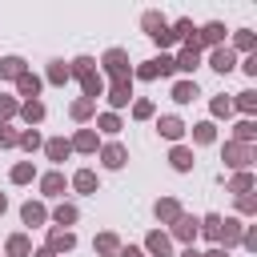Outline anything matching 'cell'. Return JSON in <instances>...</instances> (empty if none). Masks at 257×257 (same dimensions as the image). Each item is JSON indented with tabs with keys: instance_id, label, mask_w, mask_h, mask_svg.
<instances>
[{
	"instance_id": "obj_3",
	"label": "cell",
	"mask_w": 257,
	"mask_h": 257,
	"mask_svg": "<svg viewBox=\"0 0 257 257\" xmlns=\"http://www.w3.org/2000/svg\"><path fill=\"white\" fill-rule=\"evenodd\" d=\"M249 161H253V149H249V145H237V141H229V145H225V165L245 169Z\"/></svg>"
},
{
	"instance_id": "obj_43",
	"label": "cell",
	"mask_w": 257,
	"mask_h": 257,
	"mask_svg": "<svg viewBox=\"0 0 257 257\" xmlns=\"http://www.w3.org/2000/svg\"><path fill=\"white\" fill-rule=\"evenodd\" d=\"M16 108H20V104H16L12 96H0V120H8V116H12Z\"/></svg>"
},
{
	"instance_id": "obj_14",
	"label": "cell",
	"mask_w": 257,
	"mask_h": 257,
	"mask_svg": "<svg viewBox=\"0 0 257 257\" xmlns=\"http://www.w3.org/2000/svg\"><path fill=\"white\" fill-rule=\"evenodd\" d=\"M20 217H24V225H44V221H48V209H44L40 201H28V205L20 209Z\"/></svg>"
},
{
	"instance_id": "obj_29",
	"label": "cell",
	"mask_w": 257,
	"mask_h": 257,
	"mask_svg": "<svg viewBox=\"0 0 257 257\" xmlns=\"http://www.w3.org/2000/svg\"><path fill=\"white\" fill-rule=\"evenodd\" d=\"M72 185H76L80 193H96V173H92V169H80V173L72 177Z\"/></svg>"
},
{
	"instance_id": "obj_35",
	"label": "cell",
	"mask_w": 257,
	"mask_h": 257,
	"mask_svg": "<svg viewBox=\"0 0 257 257\" xmlns=\"http://www.w3.org/2000/svg\"><path fill=\"white\" fill-rule=\"evenodd\" d=\"M16 145H20V149H28V153H36V149H40V133H36V128H28V133H20V137H16Z\"/></svg>"
},
{
	"instance_id": "obj_24",
	"label": "cell",
	"mask_w": 257,
	"mask_h": 257,
	"mask_svg": "<svg viewBox=\"0 0 257 257\" xmlns=\"http://www.w3.org/2000/svg\"><path fill=\"white\" fill-rule=\"evenodd\" d=\"M193 141H197V145H213V141H217V128H213V120H201V124H193Z\"/></svg>"
},
{
	"instance_id": "obj_25",
	"label": "cell",
	"mask_w": 257,
	"mask_h": 257,
	"mask_svg": "<svg viewBox=\"0 0 257 257\" xmlns=\"http://www.w3.org/2000/svg\"><path fill=\"white\" fill-rule=\"evenodd\" d=\"M221 241H225V245H237V241H241V221H233V217L221 221ZM221 241H217V245H221Z\"/></svg>"
},
{
	"instance_id": "obj_12",
	"label": "cell",
	"mask_w": 257,
	"mask_h": 257,
	"mask_svg": "<svg viewBox=\"0 0 257 257\" xmlns=\"http://www.w3.org/2000/svg\"><path fill=\"white\" fill-rule=\"evenodd\" d=\"M64 185H68V181H64V173H44V177H40L44 197H60V193H64Z\"/></svg>"
},
{
	"instance_id": "obj_39",
	"label": "cell",
	"mask_w": 257,
	"mask_h": 257,
	"mask_svg": "<svg viewBox=\"0 0 257 257\" xmlns=\"http://www.w3.org/2000/svg\"><path fill=\"white\" fill-rule=\"evenodd\" d=\"M253 137H257V128H253V120H241V124H237V145H249Z\"/></svg>"
},
{
	"instance_id": "obj_51",
	"label": "cell",
	"mask_w": 257,
	"mask_h": 257,
	"mask_svg": "<svg viewBox=\"0 0 257 257\" xmlns=\"http://www.w3.org/2000/svg\"><path fill=\"white\" fill-rule=\"evenodd\" d=\"M181 257H201V253H193V249H185V253H181Z\"/></svg>"
},
{
	"instance_id": "obj_27",
	"label": "cell",
	"mask_w": 257,
	"mask_h": 257,
	"mask_svg": "<svg viewBox=\"0 0 257 257\" xmlns=\"http://www.w3.org/2000/svg\"><path fill=\"white\" fill-rule=\"evenodd\" d=\"M141 24H145V32H149V36H161V32H165V28H169V24H165V16H161V12H145V20H141Z\"/></svg>"
},
{
	"instance_id": "obj_21",
	"label": "cell",
	"mask_w": 257,
	"mask_h": 257,
	"mask_svg": "<svg viewBox=\"0 0 257 257\" xmlns=\"http://www.w3.org/2000/svg\"><path fill=\"white\" fill-rule=\"evenodd\" d=\"M8 257H32V245H28L24 233H12L8 237Z\"/></svg>"
},
{
	"instance_id": "obj_49",
	"label": "cell",
	"mask_w": 257,
	"mask_h": 257,
	"mask_svg": "<svg viewBox=\"0 0 257 257\" xmlns=\"http://www.w3.org/2000/svg\"><path fill=\"white\" fill-rule=\"evenodd\" d=\"M4 209H8V197H4V193H0V213H4Z\"/></svg>"
},
{
	"instance_id": "obj_45",
	"label": "cell",
	"mask_w": 257,
	"mask_h": 257,
	"mask_svg": "<svg viewBox=\"0 0 257 257\" xmlns=\"http://www.w3.org/2000/svg\"><path fill=\"white\" fill-rule=\"evenodd\" d=\"M237 209H241V213H253V209H257V201L245 193V197H237Z\"/></svg>"
},
{
	"instance_id": "obj_26",
	"label": "cell",
	"mask_w": 257,
	"mask_h": 257,
	"mask_svg": "<svg viewBox=\"0 0 257 257\" xmlns=\"http://www.w3.org/2000/svg\"><path fill=\"white\" fill-rule=\"evenodd\" d=\"M20 72H24V60H20V56H4V60H0V76H4V80H16Z\"/></svg>"
},
{
	"instance_id": "obj_22",
	"label": "cell",
	"mask_w": 257,
	"mask_h": 257,
	"mask_svg": "<svg viewBox=\"0 0 257 257\" xmlns=\"http://www.w3.org/2000/svg\"><path fill=\"white\" fill-rule=\"evenodd\" d=\"M92 72H96V60H92V56H76V60H72V68H68V76H80V80H84V76H92Z\"/></svg>"
},
{
	"instance_id": "obj_13",
	"label": "cell",
	"mask_w": 257,
	"mask_h": 257,
	"mask_svg": "<svg viewBox=\"0 0 257 257\" xmlns=\"http://www.w3.org/2000/svg\"><path fill=\"white\" fill-rule=\"evenodd\" d=\"M153 213H157V221H165V225H173V221L181 217V205H177L173 197H165V201H157V209H153Z\"/></svg>"
},
{
	"instance_id": "obj_37",
	"label": "cell",
	"mask_w": 257,
	"mask_h": 257,
	"mask_svg": "<svg viewBox=\"0 0 257 257\" xmlns=\"http://www.w3.org/2000/svg\"><path fill=\"white\" fill-rule=\"evenodd\" d=\"M237 108H241V112H253V108H257V92H249V88L237 92Z\"/></svg>"
},
{
	"instance_id": "obj_34",
	"label": "cell",
	"mask_w": 257,
	"mask_h": 257,
	"mask_svg": "<svg viewBox=\"0 0 257 257\" xmlns=\"http://www.w3.org/2000/svg\"><path fill=\"white\" fill-rule=\"evenodd\" d=\"M48 80H52V84H64V80H68V64H64V60H52V64H48Z\"/></svg>"
},
{
	"instance_id": "obj_8",
	"label": "cell",
	"mask_w": 257,
	"mask_h": 257,
	"mask_svg": "<svg viewBox=\"0 0 257 257\" xmlns=\"http://www.w3.org/2000/svg\"><path fill=\"white\" fill-rule=\"evenodd\" d=\"M157 133H161L165 141H181L185 124H181V116H161V120H157Z\"/></svg>"
},
{
	"instance_id": "obj_46",
	"label": "cell",
	"mask_w": 257,
	"mask_h": 257,
	"mask_svg": "<svg viewBox=\"0 0 257 257\" xmlns=\"http://www.w3.org/2000/svg\"><path fill=\"white\" fill-rule=\"evenodd\" d=\"M153 40H157V44H161V48H165V44H173V40H177V36H173V32H169V28H165V32H161V36H153Z\"/></svg>"
},
{
	"instance_id": "obj_11",
	"label": "cell",
	"mask_w": 257,
	"mask_h": 257,
	"mask_svg": "<svg viewBox=\"0 0 257 257\" xmlns=\"http://www.w3.org/2000/svg\"><path fill=\"white\" fill-rule=\"evenodd\" d=\"M209 64H213L217 72H233V64H237V56H233V48H213V56H209Z\"/></svg>"
},
{
	"instance_id": "obj_18",
	"label": "cell",
	"mask_w": 257,
	"mask_h": 257,
	"mask_svg": "<svg viewBox=\"0 0 257 257\" xmlns=\"http://www.w3.org/2000/svg\"><path fill=\"white\" fill-rule=\"evenodd\" d=\"M44 153H48V161H64V157L72 153V145H68L64 137H52V141L44 145Z\"/></svg>"
},
{
	"instance_id": "obj_41",
	"label": "cell",
	"mask_w": 257,
	"mask_h": 257,
	"mask_svg": "<svg viewBox=\"0 0 257 257\" xmlns=\"http://www.w3.org/2000/svg\"><path fill=\"white\" fill-rule=\"evenodd\" d=\"M229 108H233L229 96H217V100H213V116H229Z\"/></svg>"
},
{
	"instance_id": "obj_28",
	"label": "cell",
	"mask_w": 257,
	"mask_h": 257,
	"mask_svg": "<svg viewBox=\"0 0 257 257\" xmlns=\"http://www.w3.org/2000/svg\"><path fill=\"white\" fill-rule=\"evenodd\" d=\"M20 116H24L28 124H36V120H44V104H40V100H24V104H20Z\"/></svg>"
},
{
	"instance_id": "obj_2",
	"label": "cell",
	"mask_w": 257,
	"mask_h": 257,
	"mask_svg": "<svg viewBox=\"0 0 257 257\" xmlns=\"http://www.w3.org/2000/svg\"><path fill=\"white\" fill-rule=\"evenodd\" d=\"M169 72H177L173 56H157V60H145V64L137 68V76H141V80H157V76H169Z\"/></svg>"
},
{
	"instance_id": "obj_42",
	"label": "cell",
	"mask_w": 257,
	"mask_h": 257,
	"mask_svg": "<svg viewBox=\"0 0 257 257\" xmlns=\"http://www.w3.org/2000/svg\"><path fill=\"white\" fill-rule=\"evenodd\" d=\"M16 137H20V133H12L8 124H0V149H12V145H16Z\"/></svg>"
},
{
	"instance_id": "obj_40",
	"label": "cell",
	"mask_w": 257,
	"mask_h": 257,
	"mask_svg": "<svg viewBox=\"0 0 257 257\" xmlns=\"http://www.w3.org/2000/svg\"><path fill=\"white\" fill-rule=\"evenodd\" d=\"M133 116H137V120H149V116H153V100H137V104H133Z\"/></svg>"
},
{
	"instance_id": "obj_1",
	"label": "cell",
	"mask_w": 257,
	"mask_h": 257,
	"mask_svg": "<svg viewBox=\"0 0 257 257\" xmlns=\"http://www.w3.org/2000/svg\"><path fill=\"white\" fill-rule=\"evenodd\" d=\"M104 72H108L112 80H124V76H128V52H124V48H108V52H104Z\"/></svg>"
},
{
	"instance_id": "obj_16",
	"label": "cell",
	"mask_w": 257,
	"mask_h": 257,
	"mask_svg": "<svg viewBox=\"0 0 257 257\" xmlns=\"http://www.w3.org/2000/svg\"><path fill=\"white\" fill-rule=\"evenodd\" d=\"M197 60H201V48H197V44H185V48H181V56H177L173 64H177V68H185V72H193V68H197Z\"/></svg>"
},
{
	"instance_id": "obj_19",
	"label": "cell",
	"mask_w": 257,
	"mask_h": 257,
	"mask_svg": "<svg viewBox=\"0 0 257 257\" xmlns=\"http://www.w3.org/2000/svg\"><path fill=\"white\" fill-rule=\"evenodd\" d=\"M169 161H173V169H177V173H189V169H193V153H189L185 145H177V149L169 153Z\"/></svg>"
},
{
	"instance_id": "obj_7",
	"label": "cell",
	"mask_w": 257,
	"mask_h": 257,
	"mask_svg": "<svg viewBox=\"0 0 257 257\" xmlns=\"http://www.w3.org/2000/svg\"><path fill=\"white\" fill-rule=\"evenodd\" d=\"M16 88H20V96H28V100H36V92H40V76L24 68V72L16 76Z\"/></svg>"
},
{
	"instance_id": "obj_9",
	"label": "cell",
	"mask_w": 257,
	"mask_h": 257,
	"mask_svg": "<svg viewBox=\"0 0 257 257\" xmlns=\"http://www.w3.org/2000/svg\"><path fill=\"white\" fill-rule=\"evenodd\" d=\"M100 161H104V169H120L128 161V153H124V145H104L100 149Z\"/></svg>"
},
{
	"instance_id": "obj_44",
	"label": "cell",
	"mask_w": 257,
	"mask_h": 257,
	"mask_svg": "<svg viewBox=\"0 0 257 257\" xmlns=\"http://www.w3.org/2000/svg\"><path fill=\"white\" fill-rule=\"evenodd\" d=\"M237 48L249 52V48H253V32H237Z\"/></svg>"
},
{
	"instance_id": "obj_48",
	"label": "cell",
	"mask_w": 257,
	"mask_h": 257,
	"mask_svg": "<svg viewBox=\"0 0 257 257\" xmlns=\"http://www.w3.org/2000/svg\"><path fill=\"white\" fill-rule=\"evenodd\" d=\"M201 257H229V253H225V249L217 245V249H209V253H201Z\"/></svg>"
},
{
	"instance_id": "obj_33",
	"label": "cell",
	"mask_w": 257,
	"mask_h": 257,
	"mask_svg": "<svg viewBox=\"0 0 257 257\" xmlns=\"http://www.w3.org/2000/svg\"><path fill=\"white\" fill-rule=\"evenodd\" d=\"M52 221H56V225H72V221H76V205H56V209H52Z\"/></svg>"
},
{
	"instance_id": "obj_17",
	"label": "cell",
	"mask_w": 257,
	"mask_h": 257,
	"mask_svg": "<svg viewBox=\"0 0 257 257\" xmlns=\"http://www.w3.org/2000/svg\"><path fill=\"white\" fill-rule=\"evenodd\" d=\"M68 145H72V149H80V153H96V133H92V128H80Z\"/></svg>"
},
{
	"instance_id": "obj_6",
	"label": "cell",
	"mask_w": 257,
	"mask_h": 257,
	"mask_svg": "<svg viewBox=\"0 0 257 257\" xmlns=\"http://www.w3.org/2000/svg\"><path fill=\"white\" fill-rule=\"evenodd\" d=\"M72 245H76V237H72L68 229H52V233H48V253H68Z\"/></svg>"
},
{
	"instance_id": "obj_4",
	"label": "cell",
	"mask_w": 257,
	"mask_h": 257,
	"mask_svg": "<svg viewBox=\"0 0 257 257\" xmlns=\"http://www.w3.org/2000/svg\"><path fill=\"white\" fill-rule=\"evenodd\" d=\"M221 40H225V24H217V20H213V24H205V28L193 36V44H197V48H201V44H213V48H221Z\"/></svg>"
},
{
	"instance_id": "obj_31",
	"label": "cell",
	"mask_w": 257,
	"mask_h": 257,
	"mask_svg": "<svg viewBox=\"0 0 257 257\" xmlns=\"http://www.w3.org/2000/svg\"><path fill=\"white\" fill-rule=\"evenodd\" d=\"M92 108H96V100H88V96H80V100H76V104H72L68 112H72V120H88V116H92Z\"/></svg>"
},
{
	"instance_id": "obj_47",
	"label": "cell",
	"mask_w": 257,
	"mask_h": 257,
	"mask_svg": "<svg viewBox=\"0 0 257 257\" xmlns=\"http://www.w3.org/2000/svg\"><path fill=\"white\" fill-rule=\"evenodd\" d=\"M116 257H145V253H141V249H133V245H128V249H120V253H116Z\"/></svg>"
},
{
	"instance_id": "obj_38",
	"label": "cell",
	"mask_w": 257,
	"mask_h": 257,
	"mask_svg": "<svg viewBox=\"0 0 257 257\" xmlns=\"http://www.w3.org/2000/svg\"><path fill=\"white\" fill-rule=\"evenodd\" d=\"M96 124H100V133H120V116H116V112H104Z\"/></svg>"
},
{
	"instance_id": "obj_36",
	"label": "cell",
	"mask_w": 257,
	"mask_h": 257,
	"mask_svg": "<svg viewBox=\"0 0 257 257\" xmlns=\"http://www.w3.org/2000/svg\"><path fill=\"white\" fill-rule=\"evenodd\" d=\"M32 177H36V169H32V161H20V165L12 169V181H16V185H24V181H32Z\"/></svg>"
},
{
	"instance_id": "obj_23",
	"label": "cell",
	"mask_w": 257,
	"mask_h": 257,
	"mask_svg": "<svg viewBox=\"0 0 257 257\" xmlns=\"http://www.w3.org/2000/svg\"><path fill=\"white\" fill-rule=\"evenodd\" d=\"M173 100H181V104L197 100V84H193V80H177V84H173Z\"/></svg>"
},
{
	"instance_id": "obj_50",
	"label": "cell",
	"mask_w": 257,
	"mask_h": 257,
	"mask_svg": "<svg viewBox=\"0 0 257 257\" xmlns=\"http://www.w3.org/2000/svg\"><path fill=\"white\" fill-rule=\"evenodd\" d=\"M32 257H56V253H48V249H40V253H32Z\"/></svg>"
},
{
	"instance_id": "obj_32",
	"label": "cell",
	"mask_w": 257,
	"mask_h": 257,
	"mask_svg": "<svg viewBox=\"0 0 257 257\" xmlns=\"http://www.w3.org/2000/svg\"><path fill=\"white\" fill-rule=\"evenodd\" d=\"M249 189H253V173H245V169H241V173L229 181V193H241V197H245Z\"/></svg>"
},
{
	"instance_id": "obj_30",
	"label": "cell",
	"mask_w": 257,
	"mask_h": 257,
	"mask_svg": "<svg viewBox=\"0 0 257 257\" xmlns=\"http://www.w3.org/2000/svg\"><path fill=\"white\" fill-rule=\"evenodd\" d=\"M96 253H104V257L120 253V241H116V233H100V237H96Z\"/></svg>"
},
{
	"instance_id": "obj_5",
	"label": "cell",
	"mask_w": 257,
	"mask_h": 257,
	"mask_svg": "<svg viewBox=\"0 0 257 257\" xmlns=\"http://www.w3.org/2000/svg\"><path fill=\"white\" fill-rule=\"evenodd\" d=\"M128 96H133V80H128V76H124V80H112V88H108V104H112V108H124Z\"/></svg>"
},
{
	"instance_id": "obj_15",
	"label": "cell",
	"mask_w": 257,
	"mask_h": 257,
	"mask_svg": "<svg viewBox=\"0 0 257 257\" xmlns=\"http://www.w3.org/2000/svg\"><path fill=\"white\" fill-rule=\"evenodd\" d=\"M173 237H177V241H193V237H197V221L181 213V217L173 221Z\"/></svg>"
},
{
	"instance_id": "obj_20",
	"label": "cell",
	"mask_w": 257,
	"mask_h": 257,
	"mask_svg": "<svg viewBox=\"0 0 257 257\" xmlns=\"http://www.w3.org/2000/svg\"><path fill=\"white\" fill-rule=\"evenodd\" d=\"M197 233H205L209 241H221V217H217V213H209L205 221H197Z\"/></svg>"
},
{
	"instance_id": "obj_10",
	"label": "cell",
	"mask_w": 257,
	"mask_h": 257,
	"mask_svg": "<svg viewBox=\"0 0 257 257\" xmlns=\"http://www.w3.org/2000/svg\"><path fill=\"white\" fill-rule=\"evenodd\" d=\"M169 245H173V241H169V233H161V229L145 237V249H149L153 257H169Z\"/></svg>"
}]
</instances>
